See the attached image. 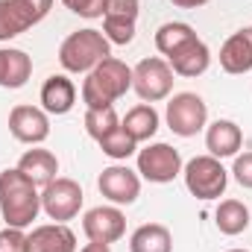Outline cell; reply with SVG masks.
Here are the masks:
<instances>
[{
    "instance_id": "obj_1",
    "label": "cell",
    "mask_w": 252,
    "mask_h": 252,
    "mask_svg": "<svg viewBox=\"0 0 252 252\" xmlns=\"http://www.w3.org/2000/svg\"><path fill=\"white\" fill-rule=\"evenodd\" d=\"M41 211V190L32 179H27L18 167H6L0 173V214L6 226L27 229Z\"/></svg>"
},
{
    "instance_id": "obj_2",
    "label": "cell",
    "mask_w": 252,
    "mask_h": 252,
    "mask_svg": "<svg viewBox=\"0 0 252 252\" xmlns=\"http://www.w3.org/2000/svg\"><path fill=\"white\" fill-rule=\"evenodd\" d=\"M132 88V67L115 56L103 59L82 79V103L85 109H106L115 106Z\"/></svg>"
},
{
    "instance_id": "obj_3",
    "label": "cell",
    "mask_w": 252,
    "mask_h": 252,
    "mask_svg": "<svg viewBox=\"0 0 252 252\" xmlns=\"http://www.w3.org/2000/svg\"><path fill=\"white\" fill-rule=\"evenodd\" d=\"M112 56V44L103 35V30H76L70 32L59 47V64L67 73H88L103 59Z\"/></svg>"
},
{
    "instance_id": "obj_4",
    "label": "cell",
    "mask_w": 252,
    "mask_h": 252,
    "mask_svg": "<svg viewBox=\"0 0 252 252\" xmlns=\"http://www.w3.org/2000/svg\"><path fill=\"white\" fill-rule=\"evenodd\" d=\"M182 176H185V188L196 199H202V202L220 199L226 193V185H229V170L214 156H196V158H190L188 164L182 167Z\"/></svg>"
},
{
    "instance_id": "obj_5",
    "label": "cell",
    "mask_w": 252,
    "mask_h": 252,
    "mask_svg": "<svg viewBox=\"0 0 252 252\" xmlns=\"http://www.w3.org/2000/svg\"><path fill=\"white\" fill-rule=\"evenodd\" d=\"M173 76H176L173 67L164 59L150 56V59H141L132 67V88L144 103H161L173 91V82H176Z\"/></svg>"
},
{
    "instance_id": "obj_6",
    "label": "cell",
    "mask_w": 252,
    "mask_h": 252,
    "mask_svg": "<svg viewBox=\"0 0 252 252\" xmlns=\"http://www.w3.org/2000/svg\"><path fill=\"white\" fill-rule=\"evenodd\" d=\"M50 9L53 0H0V41H12L41 24Z\"/></svg>"
},
{
    "instance_id": "obj_7",
    "label": "cell",
    "mask_w": 252,
    "mask_h": 252,
    "mask_svg": "<svg viewBox=\"0 0 252 252\" xmlns=\"http://www.w3.org/2000/svg\"><path fill=\"white\" fill-rule=\"evenodd\" d=\"M167 126L173 129V135L179 138H193L196 132H202L208 126V106L199 94L193 91H182V94H173L170 103H167Z\"/></svg>"
},
{
    "instance_id": "obj_8",
    "label": "cell",
    "mask_w": 252,
    "mask_h": 252,
    "mask_svg": "<svg viewBox=\"0 0 252 252\" xmlns=\"http://www.w3.org/2000/svg\"><path fill=\"white\" fill-rule=\"evenodd\" d=\"M138 173L147 182L167 185L182 173V156L170 144H147L144 150H138Z\"/></svg>"
},
{
    "instance_id": "obj_9",
    "label": "cell",
    "mask_w": 252,
    "mask_h": 252,
    "mask_svg": "<svg viewBox=\"0 0 252 252\" xmlns=\"http://www.w3.org/2000/svg\"><path fill=\"white\" fill-rule=\"evenodd\" d=\"M82 188L79 182L67 179V176H56L50 185L41 188V211L56 220V223H64V220H73L82 208Z\"/></svg>"
},
{
    "instance_id": "obj_10",
    "label": "cell",
    "mask_w": 252,
    "mask_h": 252,
    "mask_svg": "<svg viewBox=\"0 0 252 252\" xmlns=\"http://www.w3.org/2000/svg\"><path fill=\"white\" fill-rule=\"evenodd\" d=\"M82 232L91 244H115L126 235V214L118 205H97L85 211Z\"/></svg>"
},
{
    "instance_id": "obj_11",
    "label": "cell",
    "mask_w": 252,
    "mask_h": 252,
    "mask_svg": "<svg viewBox=\"0 0 252 252\" xmlns=\"http://www.w3.org/2000/svg\"><path fill=\"white\" fill-rule=\"evenodd\" d=\"M9 132L15 141L21 144H30V147H38L50 138V118L44 109L38 106H15L9 112Z\"/></svg>"
},
{
    "instance_id": "obj_12",
    "label": "cell",
    "mask_w": 252,
    "mask_h": 252,
    "mask_svg": "<svg viewBox=\"0 0 252 252\" xmlns=\"http://www.w3.org/2000/svg\"><path fill=\"white\" fill-rule=\"evenodd\" d=\"M97 188L112 205H132L141 196V176L126 164H112L100 173Z\"/></svg>"
},
{
    "instance_id": "obj_13",
    "label": "cell",
    "mask_w": 252,
    "mask_h": 252,
    "mask_svg": "<svg viewBox=\"0 0 252 252\" xmlns=\"http://www.w3.org/2000/svg\"><path fill=\"white\" fill-rule=\"evenodd\" d=\"M167 64L173 67L176 76L196 79V76H202V73L208 70V64H211V50H208V44L196 35V38L188 41L185 47H179L173 56H167Z\"/></svg>"
},
{
    "instance_id": "obj_14",
    "label": "cell",
    "mask_w": 252,
    "mask_h": 252,
    "mask_svg": "<svg viewBox=\"0 0 252 252\" xmlns=\"http://www.w3.org/2000/svg\"><path fill=\"white\" fill-rule=\"evenodd\" d=\"M220 67L232 76H241L252 70V35H250V27L247 30H238L232 32L223 47H220Z\"/></svg>"
},
{
    "instance_id": "obj_15",
    "label": "cell",
    "mask_w": 252,
    "mask_h": 252,
    "mask_svg": "<svg viewBox=\"0 0 252 252\" xmlns=\"http://www.w3.org/2000/svg\"><path fill=\"white\" fill-rule=\"evenodd\" d=\"M30 252H76V235L64 223H47L35 226L27 235Z\"/></svg>"
},
{
    "instance_id": "obj_16",
    "label": "cell",
    "mask_w": 252,
    "mask_h": 252,
    "mask_svg": "<svg viewBox=\"0 0 252 252\" xmlns=\"http://www.w3.org/2000/svg\"><path fill=\"white\" fill-rule=\"evenodd\" d=\"M244 147V132L235 121H214L205 129V150L214 158H232Z\"/></svg>"
},
{
    "instance_id": "obj_17",
    "label": "cell",
    "mask_w": 252,
    "mask_h": 252,
    "mask_svg": "<svg viewBox=\"0 0 252 252\" xmlns=\"http://www.w3.org/2000/svg\"><path fill=\"white\" fill-rule=\"evenodd\" d=\"M76 103V85L64 76V73H53L44 79L41 85V109L47 115H67Z\"/></svg>"
},
{
    "instance_id": "obj_18",
    "label": "cell",
    "mask_w": 252,
    "mask_h": 252,
    "mask_svg": "<svg viewBox=\"0 0 252 252\" xmlns=\"http://www.w3.org/2000/svg\"><path fill=\"white\" fill-rule=\"evenodd\" d=\"M18 170H21L27 179H32L38 188H44V185H50V182L56 179V173H59V158H56L50 150L32 147V150H27V153L18 158Z\"/></svg>"
},
{
    "instance_id": "obj_19",
    "label": "cell",
    "mask_w": 252,
    "mask_h": 252,
    "mask_svg": "<svg viewBox=\"0 0 252 252\" xmlns=\"http://www.w3.org/2000/svg\"><path fill=\"white\" fill-rule=\"evenodd\" d=\"M32 76V59L18 47H0V88H24Z\"/></svg>"
},
{
    "instance_id": "obj_20",
    "label": "cell",
    "mask_w": 252,
    "mask_h": 252,
    "mask_svg": "<svg viewBox=\"0 0 252 252\" xmlns=\"http://www.w3.org/2000/svg\"><path fill=\"white\" fill-rule=\"evenodd\" d=\"M129 252H173V235L161 223H144L132 232Z\"/></svg>"
},
{
    "instance_id": "obj_21",
    "label": "cell",
    "mask_w": 252,
    "mask_h": 252,
    "mask_svg": "<svg viewBox=\"0 0 252 252\" xmlns=\"http://www.w3.org/2000/svg\"><path fill=\"white\" fill-rule=\"evenodd\" d=\"M158 124H161V118H158V112L153 109V103H138V106H132L129 112H126V118L121 121L126 132L141 144V141H150L156 132H158Z\"/></svg>"
},
{
    "instance_id": "obj_22",
    "label": "cell",
    "mask_w": 252,
    "mask_h": 252,
    "mask_svg": "<svg viewBox=\"0 0 252 252\" xmlns=\"http://www.w3.org/2000/svg\"><path fill=\"white\" fill-rule=\"evenodd\" d=\"M214 223H217V229L223 235L235 238V235L250 229V208L241 199H223L217 205V211H214Z\"/></svg>"
},
{
    "instance_id": "obj_23",
    "label": "cell",
    "mask_w": 252,
    "mask_h": 252,
    "mask_svg": "<svg viewBox=\"0 0 252 252\" xmlns=\"http://www.w3.org/2000/svg\"><path fill=\"white\" fill-rule=\"evenodd\" d=\"M193 38H196V32H193L190 24H185V21H167V24H161L156 30V50L161 56H173L179 47H185Z\"/></svg>"
},
{
    "instance_id": "obj_24",
    "label": "cell",
    "mask_w": 252,
    "mask_h": 252,
    "mask_svg": "<svg viewBox=\"0 0 252 252\" xmlns=\"http://www.w3.org/2000/svg\"><path fill=\"white\" fill-rule=\"evenodd\" d=\"M118 126H121V118H118L115 106H106V109H88V112H85V132H88L94 141H103V138L112 135Z\"/></svg>"
},
{
    "instance_id": "obj_25",
    "label": "cell",
    "mask_w": 252,
    "mask_h": 252,
    "mask_svg": "<svg viewBox=\"0 0 252 252\" xmlns=\"http://www.w3.org/2000/svg\"><path fill=\"white\" fill-rule=\"evenodd\" d=\"M100 144V150L109 156V158H115V161H126L129 156H135L138 153V141L126 132L124 126H118L112 135H106L103 141H97Z\"/></svg>"
},
{
    "instance_id": "obj_26",
    "label": "cell",
    "mask_w": 252,
    "mask_h": 252,
    "mask_svg": "<svg viewBox=\"0 0 252 252\" xmlns=\"http://www.w3.org/2000/svg\"><path fill=\"white\" fill-rule=\"evenodd\" d=\"M103 35L109 38V44L126 47L135 38V21H129V18H103Z\"/></svg>"
},
{
    "instance_id": "obj_27",
    "label": "cell",
    "mask_w": 252,
    "mask_h": 252,
    "mask_svg": "<svg viewBox=\"0 0 252 252\" xmlns=\"http://www.w3.org/2000/svg\"><path fill=\"white\" fill-rule=\"evenodd\" d=\"M0 252H30L24 229H15V226L0 229Z\"/></svg>"
},
{
    "instance_id": "obj_28",
    "label": "cell",
    "mask_w": 252,
    "mask_h": 252,
    "mask_svg": "<svg viewBox=\"0 0 252 252\" xmlns=\"http://www.w3.org/2000/svg\"><path fill=\"white\" fill-rule=\"evenodd\" d=\"M62 3L73 12V15L88 18V21L103 18V12H106V0H62Z\"/></svg>"
},
{
    "instance_id": "obj_29",
    "label": "cell",
    "mask_w": 252,
    "mask_h": 252,
    "mask_svg": "<svg viewBox=\"0 0 252 252\" xmlns=\"http://www.w3.org/2000/svg\"><path fill=\"white\" fill-rule=\"evenodd\" d=\"M138 9H141L138 0H106L103 18H129V21H135L138 18Z\"/></svg>"
},
{
    "instance_id": "obj_30",
    "label": "cell",
    "mask_w": 252,
    "mask_h": 252,
    "mask_svg": "<svg viewBox=\"0 0 252 252\" xmlns=\"http://www.w3.org/2000/svg\"><path fill=\"white\" fill-rule=\"evenodd\" d=\"M232 176L241 188L252 190V150L244 156H235V164H232Z\"/></svg>"
},
{
    "instance_id": "obj_31",
    "label": "cell",
    "mask_w": 252,
    "mask_h": 252,
    "mask_svg": "<svg viewBox=\"0 0 252 252\" xmlns=\"http://www.w3.org/2000/svg\"><path fill=\"white\" fill-rule=\"evenodd\" d=\"M176 9H199V6H205V3H211V0H170Z\"/></svg>"
},
{
    "instance_id": "obj_32",
    "label": "cell",
    "mask_w": 252,
    "mask_h": 252,
    "mask_svg": "<svg viewBox=\"0 0 252 252\" xmlns=\"http://www.w3.org/2000/svg\"><path fill=\"white\" fill-rule=\"evenodd\" d=\"M79 252H112V250H109V244H91V241H88Z\"/></svg>"
},
{
    "instance_id": "obj_33",
    "label": "cell",
    "mask_w": 252,
    "mask_h": 252,
    "mask_svg": "<svg viewBox=\"0 0 252 252\" xmlns=\"http://www.w3.org/2000/svg\"><path fill=\"white\" fill-rule=\"evenodd\" d=\"M226 252H250V250H226Z\"/></svg>"
},
{
    "instance_id": "obj_34",
    "label": "cell",
    "mask_w": 252,
    "mask_h": 252,
    "mask_svg": "<svg viewBox=\"0 0 252 252\" xmlns=\"http://www.w3.org/2000/svg\"><path fill=\"white\" fill-rule=\"evenodd\" d=\"M250 35H252V27H250Z\"/></svg>"
}]
</instances>
